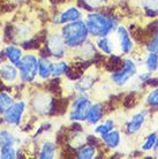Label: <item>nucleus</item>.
Listing matches in <instances>:
<instances>
[{"label":"nucleus","instance_id":"nucleus-1","mask_svg":"<svg viewBox=\"0 0 158 159\" xmlns=\"http://www.w3.org/2000/svg\"><path fill=\"white\" fill-rule=\"evenodd\" d=\"M88 34L89 31L87 23L80 20L69 22L63 28V37L66 45L69 48H76L83 45L87 39Z\"/></svg>","mask_w":158,"mask_h":159},{"label":"nucleus","instance_id":"nucleus-2","mask_svg":"<svg viewBox=\"0 0 158 159\" xmlns=\"http://www.w3.org/2000/svg\"><path fill=\"white\" fill-rule=\"evenodd\" d=\"M88 31L95 37H105L113 30V22L106 16L92 13L89 14L87 19Z\"/></svg>","mask_w":158,"mask_h":159},{"label":"nucleus","instance_id":"nucleus-3","mask_svg":"<svg viewBox=\"0 0 158 159\" xmlns=\"http://www.w3.org/2000/svg\"><path fill=\"white\" fill-rule=\"evenodd\" d=\"M16 66L20 69V77L22 82H31L38 74V60L32 54L22 57Z\"/></svg>","mask_w":158,"mask_h":159},{"label":"nucleus","instance_id":"nucleus-4","mask_svg":"<svg viewBox=\"0 0 158 159\" xmlns=\"http://www.w3.org/2000/svg\"><path fill=\"white\" fill-rule=\"evenodd\" d=\"M135 74H136V65L131 59H127L123 68L113 73L111 75V79L117 85H125Z\"/></svg>","mask_w":158,"mask_h":159},{"label":"nucleus","instance_id":"nucleus-5","mask_svg":"<svg viewBox=\"0 0 158 159\" xmlns=\"http://www.w3.org/2000/svg\"><path fill=\"white\" fill-rule=\"evenodd\" d=\"M91 107L90 100L87 97L81 96L73 104V108L69 114V119L73 121H84L88 119V114H89V110Z\"/></svg>","mask_w":158,"mask_h":159},{"label":"nucleus","instance_id":"nucleus-6","mask_svg":"<svg viewBox=\"0 0 158 159\" xmlns=\"http://www.w3.org/2000/svg\"><path fill=\"white\" fill-rule=\"evenodd\" d=\"M24 108H26L24 102H17V103L13 104L12 106L5 112L6 122L9 123V125H13V126L19 125L21 121V118H22V114L24 112Z\"/></svg>","mask_w":158,"mask_h":159},{"label":"nucleus","instance_id":"nucleus-7","mask_svg":"<svg viewBox=\"0 0 158 159\" xmlns=\"http://www.w3.org/2000/svg\"><path fill=\"white\" fill-rule=\"evenodd\" d=\"M48 48L52 56L57 57V58L63 57L65 51H66V43H65L63 35L61 36L60 35H53V36L50 37L48 40Z\"/></svg>","mask_w":158,"mask_h":159},{"label":"nucleus","instance_id":"nucleus-8","mask_svg":"<svg viewBox=\"0 0 158 159\" xmlns=\"http://www.w3.org/2000/svg\"><path fill=\"white\" fill-rule=\"evenodd\" d=\"M117 35H118V40H119V48L120 51L127 54L133 50V42H132L129 34L127 31L125 27H119L117 29Z\"/></svg>","mask_w":158,"mask_h":159},{"label":"nucleus","instance_id":"nucleus-9","mask_svg":"<svg viewBox=\"0 0 158 159\" xmlns=\"http://www.w3.org/2000/svg\"><path fill=\"white\" fill-rule=\"evenodd\" d=\"M146 112L142 111L135 114L133 118L131 119V121L128 122L127 125V131L129 134H135L136 131H138L141 129V127L143 126V123L146 121Z\"/></svg>","mask_w":158,"mask_h":159},{"label":"nucleus","instance_id":"nucleus-10","mask_svg":"<svg viewBox=\"0 0 158 159\" xmlns=\"http://www.w3.org/2000/svg\"><path fill=\"white\" fill-rule=\"evenodd\" d=\"M81 17V13L76 7H71L68 8L67 11L65 12L59 16L58 20H55L54 22L57 23H69V22H73V21L80 20Z\"/></svg>","mask_w":158,"mask_h":159},{"label":"nucleus","instance_id":"nucleus-11","mask_svg":"<svg viewBox=\"0 0 158 159\" xmlns=\"http://www.w3.org/2000/svg\"><path fill=\"white\" fill-rule=\"evenodd\" d=\"M34 107L36 111L40 112V113H46L49 112L50 107H51V99L48 95L40 93L35 98L34 100Z\"/></svg>","mask_w":158,"mask_h":159},{"label":"nucleus","instance_id":"nucleus-12","mask_svg":"<svg viewBox=\"0 0 158 159\" xmlns=\"http://www.w3.org/2000/svg\"><path fill=\"white\" fill-rule=\"evenodd\" d=\"M0 76L6 81L12 82L17 77V69L13 65L4 64L0 66Z\"/></svg>","mask_w":158,"mask_h":159},{"label":"nucleus","instance_id":"nucleus-13","mask_svg":"<svg viewBox=\"0 0 158 159\" xmlns=\"http://www.w3.org/2000/svg\"><path fill=\"white\" fill-rule=\"evenodd\" d=\"M102 139H103L105 144H106L109 148H112V149H114V148L119 147V144H120V133L117 130H111L106 134H104L102 135Z\"/></svg>","mask_w":158,"mask_h":159},{"label":"nucleus","instance_id":"nucleus-14","mask_svg":"<svg viewBox=\"0 0 158 159\" xmlns=\"http://www.w3.org/2000/svg\"><path fill=\"white\" fill-rule=\"evenodd\" d=\"M102 116H103V106L100 104L91 105L89 114H88V121L90 125H96L100 120Z\"/></svg>","mask_w":158,"mask_h":159},{"label":"nucleus","instance_id":"nucleus-15","mask_svg":"<svg viewBox=\"0 0 158 159\" xmlns=\"http://www.w3.org/2000/svg\"><path fill=\"white\" fill-rule=\"evenodd\" d=\"M52 69H53V64L51 61L46 59L38 60V74L42 79H48L52 74Z\"/></svg>","mask_w":158,"mask_h":159},{"label":"nucleus","instance_id":"nucleus-16","mask_svg":"<svg viewBox=\"0 0 158 159\" xmlns=\"http://www.w3.org/2000/svg\"><path fill=\"white\" fill-rule=\"evenodd\" d=\"M6 57H7L9 61L14 65H17L22 59V51L17 46L14 45H9L6 48Z\"/></svg>","mask_w":158,"mask_h":159},{"label":"nucleus","instance_id":"nucleus-17","mask_svg":"<svg viewBox=\"0 0 158 159\" xmlns=\"http://www.w3.org/2000/svg\"><path fill=\"white\" fill-rule=\"evenodd\" d=\"M54 156H55V145L52 142H45L40 152V158L51 159V158H54Z\"/></svg>","mask_w":158,"mask_h":159},{"label":"nucleus","instance_id":"nucleus-18","mask_svg":"<svg viewBox=\"0 0 158 159\" xmlns=\"http://www.w3.org/2000/svg\"><path fill=\"white\" fill-rule=\"evenodd\" d=\"M98 44V48L106 54H113V51H114V45H113V42L106 37H102L97 42Z\"/></svg>","mask_w":158,"mask_h":159},{"label":"nucleus","instance_id":"nucleus-19","mask_svg":"<svg viewBox=\"0 0 158 159\" xmlns=\"http://www.w3.org/2000/svg\"><path fill=\"white\" fill-rule=\"evenodd\" d=\"M15 143V137L11 131L4 130L0 131V147H6V145H13Z\"/></svg>","mask_w":158,"mask_h":159},{"label":"nucleus","instance_id":"nucleus-20","mask_svg":"<svg viewBox=\"0 0 158 159\" xmlns=\"http://www.w3.org/2000/svg\"><path fill=\"white\" fill-rule=\"evenodd\" d=\"M96 155V149L91 145H86L83 147L77 153V158L80 159H91Z\"/></svg>","mask_w":158,"mask_h":159},{"label":"nucleus","instance_id":"nucleus-21","mask_svg":"<svg viewBox=\"0 0 158 159\" xmlns=\"http://www.w3.org/2000/svg\"><path fill=\"white\" fill-rule=\"evenodd\" d=\"M13 98L7 93H0V113H5L13 105Z\"/></svg>","mask_w":158,"mask_h":159},{"label":"nucleus","instance_id":"nucleus-22","mask_svg":"<svg viewBox=\"0 0 158 159\" xmlns=\"http://www.w3.org/2000/svg\"><path fill=\"white\" fill-rule=\"evenodd\" d=\"M146 66L149 72H155L158 68V54L157 53H152L148 56L146 60Z\"/></svg>","mask_w":158,"mask_h":159},{"label":"nucleus","instance_id":"nucleus-23","mask_svg":"<svg viewBox=\"0 0 158 159\" xmlns=\"http://www.w3.org/2000/svg\"><path fill=\"white\" fill-rule=\"evenodd\" d=\"M1 158L4 159H13L16 157L15 149L13 148V145H6V147L1 148Z\"/></svg>","mask_w":158,"mask_h":159},{"label":"nucleus","instance_id":"nucleus-24","mask_svg":"<svg viewBox=\"0 0 158 159\" xmlns=\"http://www.w3.org/2000/svg\"><path fill=\"white\" fill-rule=\"evenodd\" d=\"M156 142H157V133H152V134H150V135L148 136V139H146V142L143 143L142 149L146 150V151L151 150V149L155 147Z\"/></svg>","mask_w":158,"mask_h":159},{"label":"nucleus","instance_id":"nucleus-25","mask_svg":"<svg viewBox=\"0 0 158 159\" xmlns=\"http://www.w3.org/2000/svg\"><path fill=\"white\" fill-rule=\"evenodd\" d=\"M68 70V65L66 62H59V64L53 65V69H52V74L54 76L63 75Z\"/></svg>","mask_w":158,"mask_h":159},{"label":"nucleus","instance_id":"nucleus-26","mask_svg":"<svg viewBox=\"0 0 158 159\" xmlns=\"http://www.w3.org/2000/svg\"><path fill=\"white\" fill-rule=\"evenodd\" d=\"M112 128H113V121L109 120V121H106V122L99 125L98 127L95 129V131L96 133H98V134H100V135H104V134H106V133L112 130Z\"/></svg>","mask_w":158,"mask_h":159},{"label":"nucleus","instance_id":"nucleus-27","mask_svg":"<svg viewBox=\"0 0 158 159\" xmlns=\"http://www.w3.org/2000/svg\"><path fill=\"white\" fill-rule=\"evenodd\" d=\"M91 84H92V80H91L89 76H84L79 83H77L76 88H77L79 90H81V91H84V90H87V89H89V88L91 87Z\"/></svg>","mask_w":158,"mask_h":159},{"label":"nucleus","instance_id":"nucleus-28","mask_svg":"<svg viewBox=\"0 0 158 159\" xmlns=\"http://www.w3.org/2000/svg\"><path fill=\"white\" fill-rule=\"evenodd\" d=\"M146 102L150 106H158V89L154 90L146 97Z\"/></svg>","mask_w":158,"mask_h":159},{"label":"nucleus","instance_id":"nucleus-29","mask_svg":"<svg viewBox=\"0 0 158 159\" xmlns=\"http://www.w3.org/2000/svg\"><path fill=\"white\" fill-rule=\"evenodd\" d=\"M146 48H148V51L152 52V53H158V34H156L154 38L150 40Z\"/></svg>","mask_w":158,"mask_h":159},{"label":"nucleus","instance_id":"nucleus-30","mask_svg":"<svg viewBox=\"0 0 158 159\" xmlns=\"http://www.w3.org/2000/svg\"><path fill=\"white\" fill-rule=\"evenodd\" d=\"M143 4L146 9L158 12V0H143Z\"/></svg>","mask_w":158,"mask_h":159},{"label":"nucleus","instance_id":"nucleus-31","mask_svg":"<svg viewBox=\"0 0 158 159\" xmlns=\"http://www.w3.org/2000/svg\"><path fill=\"white\" fill-rule=\"evenodd\" d=\"M104 0H84V2L89 6V7L94 8V7H99L100 5L103 4Z\"/></svg>","mask_w":158,"mask_h":159},{"label":"nucleus","instance_id":"nucleus-32","mask_svg":"<svg viewBox=\"0 0 158 159\" xmlns=\"http://www.w3.org/2000/svg\"><path fill=\"white\" fill-rule=\"evenodd\" d=\"M13 1H23V0H13Z\"/></svg>","mask_w":158,"mask_h":159}]
</instances>
